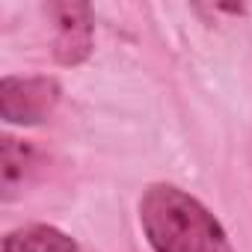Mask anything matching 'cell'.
Returning <instances> with one entry per match:
<instances>
[{
    "label": "cell",
    "instance_id": "cell-1",
    "mask_svg": "<svg viewBox=\"0 0 252 252\" xmlns=\"http://www.w3.org/2000/svg\"><path fill=\"white\" fill-rule=\"evenodd\" d=\"M140 225L155 252H234L220 220L175 184L146 187Z\"/></svg>",
    "mask_w": 252,
    "mask_h": 252
},
{
    "label": "cell",
    "instance_id": "cell-2",
    "mask_svg": "<svg viewBox=\"0 0 252 252\" xmlns=\"http://www.w3.org/2000/svg\"><path fill=\"white\" fill-rule=\"evenodd\" d=\"M60 104V83L54 77H12L0 80V113L9 125H42Z\"/></svg>",
    "mask_w": 252,
    "mask_h": 252
},
{
    "label": "cell",
    "instance_id": "cell-3",
    "mask_svg": "<svg viewBox=\"0 0 252 252\" xmlns=\"http://www.w3.org/2000/svg\"><path fill=\"white\" fill-rule=\"evenodd\" d=\"M48 12L54 15L57 36H54V57L60 65H80L92 54V6L89 3H51Z\"/></svg>",
    "mask_w": 252,
    "mask_h": 252
},
{
    "label": "cell",
    "instance_id": "cell-4",
    "mask_svg": "<svg viewBox=\"0 0 252 252\" xmlns=\"http://www.w3.org/2000/svg\"><path fill=\"white\" fill-rule=\"evenodd\" d=\"M3 252H80V246L60 228L33 222L3 237Z\"/></svg>",
    "mask_w": 252,
    "mask_h": 252
},
{
    "label": "cell",
    "instance_id": "cell-5",
    "mask_svg": "<svg viewBox=\"0 0 252 252\" xmlns=\"http://www.w3.org/2000/svg\"><path fill=\"white\" fill-rule=\"evenodd\" d=\"M39 155L30 143H21L15 137H3V160H0V181H3V199H12L30 172L36 169Z\"/></svg>",
    "mask_w": 252,
    "mask_h": 252
}]
</instances>
